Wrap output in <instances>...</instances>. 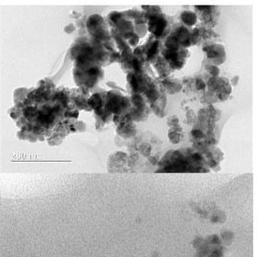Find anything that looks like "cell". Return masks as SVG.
Segmentation results:
<instances>
[{
  "mask_svg": "<svg viewBox=\"0 0 258 257\" xmlns=\"http://www.w3.org/2000/svg\"><path fill=\"white\" fill-rule=\"evenodd\" d=\"M150 27L149 29H151V32L155 33L156 35H160L163 32V28L166 25V22L163 19H161V18H155V19L151 20V23L149 24Z\"/></svg>",
  "mask_w": 258,
  "mask_h": 257,
  "instance_id": "1",
  "label": "cell"
},
{
  "mask_svg": "<svg viewBox=\"0 0 258 257\" xmlns=\"http://www.w3.org/2000/svg\"><path fill=\"white\" fill-rule=\"evenodd\" d=\"M181 19L186 25H194L196 22V14L191 13V11H184L181 14Z\"/></svg>",
  "mask_w": 258,
  "mask_h": 257,
  "instance_id": "2",
  "label": "cell"
},
{
  "mask_svg": "<svg viewBox=\"0 0 258 257\" xmlns=\"http://www.w3.org/2000/svg\"><path fill=\"white\" fill-rule=\"evenodd\" d=\"M140 151H141V153L144 154V155H146V157H147V155H149L150 154V151H151V148L149 147L147 144H143L142 146H141V148H140Z\"/></svg>",
  "mask_w": 258,
  "mask_h": 257,
  "instance_id": "3",
  "label": "cell"
},
{
  "mask_svg": "<svg viewBox=\"0 0 258 257\" xmlns=\"http://www.w3.org/2000/svg\"><path fill=\"white\" fill-rule=\"evenodd\" d=\"M196 88H197L198 89L205 88V83L203 82V80H201V79H198V80H197V82H196Z\"/></svg>",
  "mask_w": 258,
  "mask_h": 257,
  "instance_id": "4",
  "label": "cell"
},
{
  "mask_svg": "<svg viewBox=\"0 0 258 257\" xmlns=\"http://www.w3.org/2000/svg\"><path fill=\"white\" fill-rule=\"evenodd\" d=\"M149 161H151V162H152L153 164H156V163H157V161H158V160L156 159L155 157H149Z\"/></svg>",
  "mask_w": 258,
  "mask_h": 257,
  "instance_id": "5",
  "label": "cell"
}]
</instances>
